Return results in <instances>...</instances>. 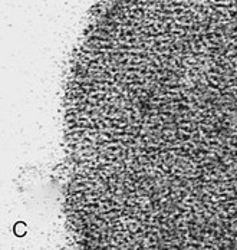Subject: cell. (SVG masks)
<instances>
[{
  "mask_svg": "<svg viewBox=\"0 0 237 250\" xmlns=\"http://www.w3.org/2000/svg\"><path fill=\"white\" fill-rule=\"evenodd\" d=\"M75 174L102 220L237 249V0H111L66 91Z\"/></svg>",
  "mask_w": 237,
  "mask_h": 250,
  "instance_id": "obj_1",
  "label": "cell"
}]
</instances>
